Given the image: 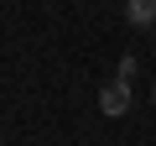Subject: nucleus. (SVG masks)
<instances>
[{"instance_id":"f257e3e1","label":"nucleus","mask_w":156,"mask_h":146,"mask_svg":"<svg viewBox=\"0 0 156 146\" xmlns=\"http://www.w3.org/2000/svg\"><path fill=\"white\" fill-rule=\"evenodd\" d=\"M99 110H104V115H125V110H130V78H109V84L99 89Z\"/></svg>"},{"instance_id":"f03ea898","label":"nucleus","mask_w":156,"mask_h":146,"mask_svg":"<svg viewBox=\"0 0 156 146\" xmlns=\"http://www.w3.org/2000/svg\"><path fill=\"white\" fill-rule=\"evenodd\" d=\"M125 16H130V26H151L156 21V0H125Z\"/></svg>"}]
</instances>
